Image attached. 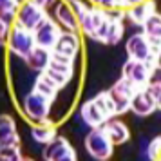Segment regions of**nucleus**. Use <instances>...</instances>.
<instances>
[{"label":"nucleus","mask_w":161,"mask_h":161,"mask_svg":"<svg viewBox=\"0 0 161 161\" xmlns=\"http://www.w3.org/2000/svg\"><path fill=\"white\" fill-rule=\"evenodd\" d=\"M80 116L91 129L103 127L109 119H112V116L116 114H114V107L109 98V92H102L94 96L92 100L85 102L80 109Z\"/></svg>","instance_id":"f257e3e1"},{"label":"nucleus","mask_w":161,"mask_h":161,"mask_svg":"<svg viewBox=\"0 0 161 161\" xmlns=\"http://www.w3.org/2000/svg\"><path fill=\"white\" fill-rule=\"evenodd\" d=\"M53 98L42 94L40 91L36 89H31V92L25 94L24 98V103H22V109H24V114L29 118L31 121H45L49 118V112H51V105H53Z\"/></svg>","instance_id":"f03ea898"},{"label":"nucleus","mask_w":161,"mask_h":161,"mask_svg":"<svg viewBox=\"0 0 161 161\" xmlns=\"http://www.w3.org/2000/svg\"><path fill=\"white\" fill-rule=\"evenodd\" d=\"M85 150L94 159L107 161L112 156V152H114V143L110 141L109 134L105 132L103 127H94L85 136Z\"/></svg>","instance_id":"7ed1b4c3"},{"label":"nucleus","mask_w":161,"mask_h":161,"mask_svg":"<svg viewBox=\"0 0 161 161\" xmlns=\"http://www.w3.org/2000/svg\"><path fill=\"white\" fill-rule=\"evenodd\" d=\"M8 49L11 54H15L18 58H27L31 54V51L36 47V40H35V33L29 29H24L20 25H13L11 33L8 38Z\"/></svg>","instance_id":"20e7f679"},{"label":"nucleus","mask_w":161,"mask_h":161,"mask_svg":"<svg viewBox=\"0 0 161 161\" xmlns=\"http://www.w3.org/2000/svg\"><path fill=\"white\" fill-rule=\"evenodd\" d=\"M45 18H49V15H47V11L44 8H40L33 0H24L20 4V8H18V11H16L15 22L16 25H20L24 29L35 31Z\"/></svg>","instance_id":"39448f33"},{"label":"nucleus","mask_w":161,"mask_h":161,"mask_svg":"<svg viewBox=\"0 0 161 161\" xmlns=\"http://www.w3.org/2000/svg\"><path fill=\"white\" fill-rule=\"evenodd\" d=\"M156 64H147V62H138V60H127L123 65V76L125 80L136 89H145L150 83V74H152V67Z\"/></svg>","instance_id":"423d86ee"},{"label":"nucleus","mask_w":161,"mask_h":161,"mask_svg":"<svg viewBox=\"0 0 161 161\" xmlns=\"http://www.w3.org/2000/svg\"><path fill=\"white\" fill-rule=\"evenodd\" d=\"M127 54L130 60H138V62H147V64H158V54L154 51L152 44L148 42V38L143 33L132 35L127 44H125Z\"/></svg>","instance_id":"0eeeda50"},{"label":"nucleus","mask_w":161,"mask_h":161,"mask_svg":"<svg viewBox=\"0 0 161 161\" xmlns=\"http://www.w3.org/2000/svg\"><path fill=\"white\" fill-rule=\"evenodd\" d=\"M107 92H109V98L112 102V107H114V114H123L127 110H130L132 96L136 92V89L132 87L125 78L116 81Z\"/></svg>","instance_id":"6e6552de"},{"label":"nucleus","mask_w":161,"mask_h":161,"mask_svg":"<svg viewBox=\"0 0 161 161\" xmlns=\"http://www.w3.org/2000/svg\"><path fill=\"white\" fill-rule=\"evenodd\" d=\"M33 33H35V40H36L38 47H44V49L53 51L56 47V44H58V40L64 31H62V27L53 18H45Z\"/></svg>","instance_id":"1a4fd4ad"},{"label":"nucleus","mask_w":161,"mask_h":161,"mask_svg":"<svg viewBox=\"0 0 161 161\" xmlns=\"http://www.w3.org/2000/svg\"><path fill=\"white\" fill-rule=\"evenodd\" d=\"M73 64L74 62H71V60L53 56V62H51V65H49V69L45 71V74H47V78L56 87L62 89V87H65L67 83L71 81V78H73V74H74Z\"/></svg>","instance_id":"9d476101"},{"label":"nucleus","mask_w":161,"mask_h":161,"mask_svg":"<svg viewBox=\"0 0 161 161\" xmlns=\"http://www.w3.org/2000/svg\"><path fill=\"white\" fill-rule=\"evenodd\" d=\"M44 159L45 161H78L74 147L62 136H56L49 145H45Z\"/></svg>","instance_id":"9b49d317"},{"label":"nucleus","mask_w":161,"mask_h":161,"mask_svg":"<svg viewBox=\"0 0 161 161\" xmlns=\"http://www.w3.org/2000/svg\"><path fill=\"white\" fill-rule=\"evenodd\" d=\"M80 47H81V44H80L78 33H74V31H64L60 40H58V44H56V47L53 49V56H58V58H65V60L74 62L76 54L80 51Z\"/></svg>","instance_id":"f8f14e48"},{"label":"nucleus","mask_w":161,"mask_h":161,"mask_svg":"<svg viewBox=\"0 0 161 161\" xmlns=\"http://www.w3.org/2000/svg\"><path fill=\"white\" fill-rule=\"evenodd\" d=\"M54 22L58 24L60 27L64 31H76L80 29V22H78V18L74 15L73 8L69 6V2H64V0H58L54 6Z\"/></svg>","instance_id":"ddd939ff"},{"label":"nucleus","mask_w":161,"mask_h":161,"mask_svg":"<svg viewBox=\"0 0 161 161\" xmlns=\"http://www.w3.org/2000/svg\"><path fill=\"white\" fill-rule=\"evenodd\" d=\"M156 109H158V102H156V98L152 96V92L148 91V87L138 89L134 92L132 103H130V110L134 114H138V116H148Z\"/></svg>","instance_id":"4468645a"},{"label":"nucleus","mask_w":161,"mask_h":161,"mask_svg":"<svg viewBox=\"0 0 161 161\" xmlns=\"http://www.w3.org/2000/svg\"><path fill=\"white\" fill-rule=\"evenodd\" d=\"M18 143H20V136H18L16 123L13 119V116L0 114V150L11 148V147H18Z\"/></svg>","instance_id":"2eb2a0df"},{"label":"nucleus","mask_w":161,"mask_h":161,"mask_svg":"<svg viewBox=\"0 0 161 161\" xmlns=\"http://www.w3.org/2000/svg\"><path fill=\"white\" fill-rule=\"evenodd\" d=\"M53 62V51H49V49H44V47H35L33 51H31V54L25 58V64H27V67H29L31 71H35V73H45L47 69H49V65H51Z\"/></svg>","instance_id":"dca6fc26"},{"label":"nucleus","mask_w":161,"mask_h":161,"mask_svg":"<svg viewBox=\"0 0 161 161\" xmlns=\"http://www.w3.org/2000/svg\"><path fill=\"white\" fill-rule=\"evenodd\" d=\"M143 35L148 38V42L152 44L156 54H161V15L154 13L145 24H143Z\"/></svg>","instance_id":"f3484780"},{"label":"nucleus","mask_w":161,"mask_h":161,"mask_svg":"<svg viewBox=\"0 0 161 161\" xmlns=\"http://www.w3.org/2000/svg\"><path fill=\"white\" fill-rule=\"evenodd\" d=\"M103 129L109 134L110 141H112L114 145H123V143H127L129 138H130L129 127H127L123 121H119V119H109L107 123L103 125Z\"/></svg>","instance_id":"a211bd4d"},{"label":"nucleus","mask_w":161,"mask_h":161,"mask_svg":"<svg viewBox=\"0 0 161 161\" xmlns=\"http://www.w3.org/2000/svg\"><path fill=\"white\" fill-rule=\"evenodd\" d=\"M31 136L33 139L40 143V145H49L53 139L56 138V127L49 121V119H45V121H38L31 127Z\"/></svg>","instance_id":"6ab92c4d"},{"label":"nucleus","mask_w":161,"mask_h":161,"mask_svg":"<svg viewBox=\"0 0 161 161\" xmlns=\"http://www.w3.org/2000/svg\"><path fill=\"white\" fill-rule=\"evenodd\" d=\"M154 13H156V4L152 0H145L134 8L127 9V16L132 20V24H138V25H143Z\"/></svg>","instance_id":"aec40b11"},{"label":"nucleus","mask_w":161,"mask_h":161,"mask_svg":"<svg viewBox=\"0 0 161 161\" xmlns=\"http://www.w3.org/2000/svg\"><path fill=\"white\" fill-rule=\"evenodd\" d=\"M33 89H36V91H40L42 94H45V96H49V98H56V92H58L60 89L53 83L49 78H47V74L45 73H42L40 76H38V80H36V83H35V87Z\"/></svg>","instance_id":"412c9836"},{"label":"nucleus","mask_w":161,"mask_h":161,"mask_svg":"<svg viewBox=\"0 0 161 161\" xmlns=\"http://www.w3.org/2000/svg\"><path fill=\"white\" fill-rule=\"evenodd\" d=\"M20 0H0V16H4L6 20H13L16 16V11L20 8Z\"/></svg>","instance_id":"4be33fe9"},{"label":"nucleus","mask_w":161,"mask_h":161,"mask_svg":"<svg viewBox=\"0 0 161 161\" xmlns=\"http://www.w3.org/2000/svg\"><path fill=\"white\" fill-rule=\"evenodd\" d=\"M159 156H161V136H158L147 145V158L150 161H158Z\"/></svg>","instance_id":"5701e85b"},{"label":"nucleus","mask_w":161,"mask_h":161,"mask_svg":"<svg viewBox=\"0 0 161 161\" xmlns=\"http://www.w3.org/2000/svg\"><path fill=\"white\" fill-rule=\"evenodd\" d=\"M96 8L103 9V11H118V9H123L121 8V0H92Z\"/></svg>","instance_id":"b1692460"},{"label":"nucleus","mask_w":161,"mask_h":161,"mask_svg":"<svg viewBox=\"0 0 161 161\" xmlns=\"http://www.w3.org/2000/svg\"><path fill=\"white\" fill-rule=\"evenodd\" d=\"M69 6L73 8L74 15H76V18H78V20H80L85 13H87V9H89V6L83 2V0H69Z\"/></svg>","instance_id":"393cba45"},{"label":"nucleus","mask_w":161,"mask_h":161,"mask_svg":"<svg viewBox=\"0 0 161 161\" xmlns=\"http://www.w3.org/2000/svg\"><path fill=\"white\" fill-rule=\"evenodd\" d=\"M9 33H11V25H9V20H6L4 16H0V45L8 42Z\"/></svg>","instance_id":"a878e982"},{"label":"nucleus","mask_w":161,"mask_h":161,"mask_svg":"<svg viewBox=\"0 0 161 161\" xmlns=\"http://www.w3.org/2000/svg\"><path fill=\"white\" fill-rule=\"evenodd\" d=\"M150 83H152V85H159V87H161V65H159V64H156V65L152 67ZM150 83H148V85H150Z\"/></svg>","instance_id":"bb28decb"},{"label":"nucleus","mask_w":161,"mask_h":161,"mask_svg":"<svg viewBox=\"0 0 161 161\" xmlns=\"http://www.w3.org/2000/svg\"><path fill=\"white\" fill-rule=\"evenodd\" d=\"M33 2H35V4H38L40 8H44L45 11H47V9L53 8V6H54V4H56L58 0H33Z\"/></svg>","instance_id":"cd10ccee"},{"label":"nucleus","mask_w":161,"mask_h":161,"mask_svg":"<svg viewBox=\"0 0 161 161\" xmlns=\"http://www.w3.org/2000/svg\"><path fill=\"white\" fill-rule=\"evenodd\" d=\"M141 2H145V0H121V8L123 9H130L134 6H138Z\"/></svg>","instance_id":"c85d7f7f"},{"label":"nucleus","mask_w":161,"mask_h":161,"mask_svg":"<svg viewBox=\"0 0 161 161\" xmlns=\"http://www.w3.org/2000/svg\"><path fill=\"white\" fill-rule=\"evenodd\" d=\"M0 161H13V159L8 158V156H4V154H0Z\"/></svg>","instance_id":"c756f323"},{"label":"nucleus","mask_w":161,"mask_h":161,"mask_svg":"<svg viewBox=\"0 0 161 161\" xmlns=\"http://www.w3.org/2000/svg\"><path fill=\"white\" fill-rule=\"evenodd\" d=\"M18 161H35V159H31V158H24V156H22V158H20Z\"/></svg>","instance_id":"7c9ffc66"},{"label":"nucleus","mask_w":161,"mask_h":161,"mask_svg":"<svg viewBox=\"0 0 161 161\" xmlns=\"http://www.w3.org/2000/svg\"><path fill=\"white\" fill-rule=\"evenodd\" d=\"M158 161H161V156H159V159H158Z\"/></svg>","instance_id":"2f4dec72"},{"label":"nucleus","mask_w":161,"mask_h":161,"mask_svg":"<svg viewBox=\"0 0 161 161\" xmlns=\"http://www.w3.org/2000/svg\"><path fill=\"white\" fill-rule=\"evenodd\" d=\"M159 109H161V103H159Z\"/></svg>","instance_id":"473e14b6"},{"label":"nucleus","mask_w":161,"mask_h":161,"mask_svg":"<svg viewBox=\"0 0 161 161\" xmlns=\"http://www.w3.org/2000/svg\"><path fill=\"white\" fill-rule=\"evenodd\" d=\"M20 2H24V0H20Z\"/></svg>","instance_id":"72a5a7b5"}]
</instances>
